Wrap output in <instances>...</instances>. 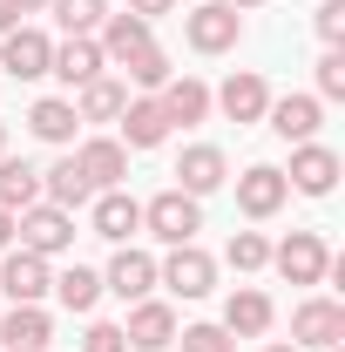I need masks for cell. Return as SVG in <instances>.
<instances>
[{
    "instance_id": "15",
    "label": "cell",
    "mask_w": 345,
    "mask_h": 352,
    "mask_svg": "<svg viewBox=\"0 0 345 352\" xmlns=\"http://www.w3.org/2000/svg\"><path fill=\"white\" fill-rule=\"evenodd\" d=\"M115 122H122V135H115L122 149H163V142H170V116H163L156 95H129V109H122Z\"/></svg>"
},
{
    "instance_id": "17",
    "label": "cell",
    "mask_w": 345,
    "mask_h": 352,
    "mask_svg": "<svg viewBox=\"0 0 345 352\" xmlns=\"http://www.w3.org/2000/svg\"><path fill=\"white\" fill-rule=\"evenodd\" d=\"M47 75H61V82H68V95H75V88H88L95 75H109V54L95 47V34H68V41L54 47Z\"/></svg>"
},
{
    "instance_id": "14",
    "label": "cell",
    "mask_w": 345,
    "mask_h": 352,
    "mask_svg": "<svg viewBox=\"0 0 345 352\" xmlns=\"http://www.w3.org/2000/svg\"><path fill=\"white\" fill-rule=\"evenodd\" d=\"M88 223H95V237H109V244H129L135 230H142V204H135L129 190H95Z\"/></svg>"
},
{
    "instance_id": "24",
    "label": "cell",
    "mask_w": 345,
    "mask_h": 352,
    "mask_svg": "<svg viewBox=\"0 0 345 352\" xmlns=\"http://www.w3.org/2000/svg\"><path fill=\"white\" fill-rule=\"evenodd\" d=\"M68 102H75V116H82V122H115V116L129 109V82H122V75H95V82L75 88Z\"/></svg>"
},
{
    "instance_id": "4",
    "label": "cell",
    "mask_w": 345,
    "mask_h": 352,
    "mask_svg": "<svg viewBox=\"0 0 345 352\" xmlns=\"http://www.w3.org/2000/svg\"><path fill=\"white\" fill-rule=\"evenodd\" d=\"M271 264L285 285H325V264H332V244L318 230H291L285 244H271Z\"/></svg>"
},
{
    "instance_id": "31",
    "label": "cell",
    "mask_w": 345,
    "mask_h": 352,
    "mask_svg": "<svg viewBox=\"0 0 345 352\" xmlns=\"http://www.w3.org/2000/svg\"><path fill=\"white\" fill-rule=\"evenodd\" d=\"M223 258H230V271H264L271 264V244H264V230H237L223 244Z\"/></svg>"
},
{
    "instance_id": "2",
    "label": "cell",
    "mask_w": 345,
    "mask_h": 352,
    "mask_svg": "<svg viewBox=\"0 0 345 352\" xmlns=\"http://www.w3.org/2000/svg\"><path fill=\"white\" fill-rule=\"evenodd\" d=\"M183 41L197 47V54H230V47L244 41V14L223 7V0H197L183 14Z\"/></svg>"
},
{
    "instance_id": "7",
    "label": "cell",
    "mask_w": 345,
    "mask_h": 352,
    "mask_svg": "<svg viewBox=\"0 0 345 352\" xmlns=\"http://www.w3.org/2000/svg\"><path fill=\"white\" fill-rule=\"evenodd\" d=\"M339 149H325V142H291V170H285V183L298 190V197H332L339 190Z\"/></svg>"
},
{
    "instance_id": "10",
    "label": "cell",
    "mask_w": 345,
    "mask_h": 352,
    "mask_svg": "<svg viewBox=\"0 0 345 352\" xmlns=\"http://www.w3.org/2000/svg\"><path fill=\"white\" fill-rule=\"evenodd\" d=\"M223 183H230V156H223L216 142H190V149L176 156V190H183V197H210Z\"/></svg>"
},
{
    "instance_id": "16",
    "label": "cell",
    "mask_w": 345,
    "mask_h": 352,
    "mask_svg": "<svg viewBox=\"0 0 345 352\" xmlns=\"http://www.w3.org/2000/svg\"><path fill=\"white\" fill-rule=\"evenodd\" d=\"M102 292H115L122 305L149 298V292H156V258H149V251H129V244H122V251L109 258V271H102Z\"/></svg>"
},
{
    "instance_id": "37",
    "label": "cell",
    "mask_w": 345,
    "mask_h": 352,
    "mask_svg": "<svg viewBox=\"0 0 345 352\" xmlns=\"http://www.w3.org/2000/svg\"><path fill=\"white\" fill-rule=\"evenodd\" d=\"M14 28H21V7H14V0H0V34H14Z\"/></svg>"
},
{
    "instance_id": "26",
    "label": "cell",
    "mask_w": 345,
    "mask_h": 352,
    "mask_svg": "<svg viewBox=\"0 0 345 352\" xmlns=\"http://www.w3.org/2000/svg\"><path fill=\"white\" fill-rule=\"evenodd\" d=\"M75 122H82V116H75V102H68V95H41V102L27 109V129L41 135V142H54V149H68V142H75Z\"/></svg>"
},
{
    "instance_id": "1",
    "label": "cell",
    "mask_w": 345,
    "mask_h": 352,
    "mask_svg": "<svg viewBox=\"0 0 345 352\" xmlns=\"http://www.w3.org/2000/svg\"><path fill=\"white\" fill-rule=\"evenodd\" d=\"M142 230L156 237V244H197V230H203V197H183V190H156L149 204H142Z\"/></svg>"
},
{
    "instance_id": "11",
    "label": "cell",
    "mask_w": 345,
    "mask_h": 352,
    "mask_svg": "<svg viewBox=\"0 0 345 352\" xmlns=\"http://www.w3.org/2000/svg\"><path fill=\"white\" fill-rule=\"evenodd\" d=\"M285 197H291V183H285V170H278V163H251V170L237 176V210H244V217H278V210H285Z\"/></svg>"
},
{
    "instance_id": "5",
    "label": "cell",
    "mask_w": 345,
    "mask_h": 352,
    "mask_svg": "<svg viewBox=\"0 0 345 352\" xmlns=\"http://www.w3.org/2000/svg\"><path fill=\"white\" fill-rule=\"evenodd\" d=\"M291 346H298V352L345 346V305H339V298H304V305L291 311Z\"/></svg>"
},
{
    "instance_id": "13",
    "label": "cell",
    "mask_w": 345,
    "mask_h": 352,
    "mask_svg": "<svg viewBox=\"0 0 345 352\" xmlns=\"http://www.w3.org/2000/svg\"><path fill=\"white\" fill-rule=\"evenodd\" d=\"M122 339H129L135 352L176 346V305H163V298H135V305H129V325H122Z\"/></svg>"
},
{
    "instance_id": "38",
    "label": "cell",
    "mask_w": 345,
    "mask_h": 352,
    "mask_svg": "<svg viewBox=\"0 0 345 352\" xmlns=\"http://www.w3.org/2000/svg\"><path fill=\"white\" fill-rule=\"evenodd\" d=\"M0 251H14V210H0Z\"/></svg>"
},
{
    "instance_id": "9",
    "label": "cell",
    "mask_w": 345,
    "mask_h": 352,
    "mask_svg": "<svg viewBox=\"0 0 345 352\" xmlns=\"http://www.w3.org/2000/svg\"><path fill=\"white\" fill-rule=\"evenodd\" d=\"M210 109H223L237 129H251V122H264V109H271V82H264L258 68H237V75L210 95Z\"/></svg>"
},
{
    "instance_id": "44",
    "label": "cell",
    "mask_w": 345,
    "mask_h": 352,
    "mask_svg": "<svg viewBox=\"0 0 345 352\" xmlns=\"http://www.w3.org/2000/svg\"><path fill=\"white\" fill-rule=\"evenodd\" d=\"M332 352H345V346H332Z\"/></svg>"
},
{
    "instance_id": "20",
    "label": "cell",
    "mask_w": 345,
    "mask_h": 352,
    "mask_svg": "<svg viewBox=\"0 0 345 352\" xmlns=\"http://www.w3.org/2000/svg\"><path fill=\"white\" fill-rule=\"evenodd\" d=\"M75 163L95 190H122V176H129V149L115 142V135H88L82 149H75Z\"/></svg>"
},
{
    "instance_id": "42",
    "label": "cell",
    "mask_w": 345,
    "mask_h": 352,
    "mask_svg": "<svg viewBox=\"0 0 345 352\" xmlns=\"http://www.w3.org/2000/svg\"><path fill=\"white\" fill-rule=\"evenodd\" d=\"M264 352H298V346H264Z\"/></svg>"
},
{
    "instance_id": "21",
    "label": "cell",
    "mask_w": 345,
    "mask_h": 352,
    "mask_svg": "<svg viewBox=\"0 0 345 352\" xmlns=\"http://www.w3.org/2000/svg\"><path fill=\"white\" fill-rule=\"evenodd\" d=\"M149 41H156V28H149L142 14H129V7H122V14H109V21L95 28V47H102V54H109L115 68H122L129 54H142V47H149Z\"/></svg>"
},
{
    "instance_id": "25",
    "label": "cell",
    "mask_w": 345,
    "mask_h": 352,
    "mask_svg": "<svg viewBox=\"0 0 345 352\" xmlns=\"http://www.w3.org/2000/svg\"><path fill=\"white\" fill-rule=\"evenodd\" d=\"M47 339H54V318H47L41 305H7V318H0V346L47 352Z\"/></svg>"
},
{
    "instance_id": "39",
    "label": "cell",
    "mask_w": 345,
    "mask_h": 352,
    "mask_svg": "<svg viewBox=\"0 0 345 352\" xmlns=\"http://www.w3.org/2000/svg\"><path fill=\"white\" fill-rule=\"evenodd\" d=\"M14 7H21V14H47V0H14Z\"/></svg>"
},
{
    "instance_id": "32",
    "label": "cell",
    "mask_w": 345,
    "mask_h": 352,
    "mask_svg": "<svg viewBox=\"0 0 345 352\" xmlns=\"http://www.w3.org/2000/svg\"><path fill=\"white\" fill-rule=\"evenodd\" d=\"M176 346L183 352H237V339L223 325H176Z\"/></svg>"
},
{
    "instance_id": "8",
    "label": "cell",
    "mask_w": 345,
    "mask_h": 352,
    "mask_svg": "<svg viewBox=\"0 0 345 352\" xmlns=\"http://www.w3.org/2000/svg\"><path fill=\"white\" fill-rule=\"evenodd\" d=\"M47 285H54V271H47V258H34V251H0V292H7V305H41Z\"/></svg>"
},
{
    "instance_id": "28",
    "label": "cell",
    "mask_w": 345,
    "mask_h": 352,
    "mask_svg": "<svg viewBox=\"0 0 345 352\" xmlns=\"http://www.w3.org/2000/svg\"><path fill=\"white\" fill-rule=\"evenodd\" d=\"M47 292H54L68 311H95V305H102V271H88V264H68V271H61Z\"/></svg>"
},
{
    "instance_id": "40",
    "label": "cell",
    "mask_w": 345,
    "mask_h": 352,
    "mask_svg": "<svg viewBox=\"0 0 345 352\" xmlns=\"http://www.w3.org/2000/svg\"><path fill=\"white\" fill-rule=\"evenodd\" d=\"M223 7H237V14H251V7H264V0H223Z\"/></svg>"
},
{
    "instance_id": "34",
    "label": "cell",
    "mask_w": 345,
    "mask_h": 352,
    "mask_svg": "<svg viewBox=\"0 0 345 352\" xmlns=\"http://www.w3.org/2000/svg\"><path fill=\"white\" fill-rule=\"evenodd\" d=\"M311 28H318V41H325V47H339L345 41V0H325V7L311 14Z\"/></svg>"
},
{
    "instance_id": "19",
    "label": "cell",
    "mask_w": 345,
    "mask_h": 352,
    "mask_svg": "<svg viewBox=\"0 0 345 352\" xmlns=\"http://www.w3.org/2000/svg\"><path fill=\"white\" fill-rule=\"evenodd\" d=\"M271 318H278V305L264 298L258 285H237V292L223 298V332H230V339H264Z\"/></svg>"
},
{
    "instance_id": "22",
    "label": "cell",
    "mask_w": 345,
    "mask_h": 352,
    "mask_svg": "<svg viewBox=\"0 0 345 352\" xmlns=\"http://www.w3.org/2000/svg\"><path fill=\"white\" fill-rule=\"evenodd\" d=\"M41 204H54V210H68V217L95 204V183L82 176V163H75V156H61L54 170H41Z\"/></svg>"
},
{
    "instance_id": "23",
    "label": "cell",
    "mask_w": 345,
    "mask_h": 352,
    "mask_svg": "<svg viewBox=\"0 0 345 352\" xmlns=\"http://www.w3.org/2000/svg\"><path fill=\"white\" fill-rule=\"evenodd\" d=\"M156 102H163L170 129H190V122H203V116H210V88L197 82V75H170V82L156 88Z\"/></svg>"
},
{
    "instance_id": "43",
    "label": "cell",
    "mask_w": 345,
    "mask_h": 352,
    "mask_svg": "<svg viewBox=\"0 0 345 352\" xmlns=\"http://www.w3.org/2000/svg\"><path fill=\"white\" fill-rule=\"evenodd\" d=\"M0 352H14V346H0Z\"/></svg>"
},
{
    "instance_id": "36",
    "label": "cell",
    "mask_w": 345,
    "mask_h": 352,
    "mask_svg": "<svg viewBox=\"0 0 345 352\" xmlns=\"http://www.w3.org/2000/svg\"><path fill=\"white\" fill-rule=\"evenodd\" d=\"M129 14H142V21H149V28H156V21H163V14H176V0H129Z\"/></svg>"
},
{
    "instance_id": "3",
    "label": "cell",
    "mask_w": 345,
    "mask_h": 352,
    "mask_svg": "<svg viewBox=\"0 0 345 352\" xmlns=\"http://www.w3.org/2000/svg\"><path fill=\"white\" fill-rule=\"evenodd\" d=\"M14 244L34 251V258H61V251L75 244V217L54 210V204H27V210L14 217Z\"/></svg>"
},
{
    "instance_id": "12",
    "label": "cell",
    "mask_w": 345,
    "mask_h": 352,
    "mask_svg": "<svg viewBox=\"0 0 345 352\" xmlns=\"http://www.w3.org/2000/svg\"><path fill=\"white\" fill-rule=\"evenodd\" d=\"M47 61H54V41H47L41 28H14V34H0V68H7L14 82H41Z\"/></svg>"
},
{
    "instance_id": "29",
    "label": "cell",
    "mask_w": 345,
    "mask_h": 352,
    "mask_svg": "<svg viewBox=\"0 0 345 352\" xmlns=\"http://www.w3.org/2000/svg\"><path fill=\"white\" fill-rule=\"evenodd\" d=\"M170 75H176V68H170V54H163L156 41L142 47V54H129V61H122V82H129V88H142V95H156V88L170 82Z\"/></svg>"
},
{
    "instance_id": "35",
    "label": "cell",
    "mask_w": 345,
    "mask_h": 352,
    "mask_svg": "<svg viewBox=\"0 0 345 352\" xmlns=\"http://www.w3.org/2000/svg\"><path fill=\"white\" fill-rule=\"evenodd\" d=\"M82 352H129V339H122V325H109V318H95L82 332Z\"/></svg>"
},
{
    "instance_id": "33",
    "label": "cell",
    "mask_w": 345,
    "mask_h": 352,
    "mask_svg": "<svg viewBox=\"0 0 345 352\" xmlns=\"http://www.w3.org/2000/svg\"><path fill=\"white\" fill-rule=\"evenodd\" d=\"M318 102H345V47L318 54Z\"/></svg>"
},
{
    "instance_id": "27",
    "label": "cell",
    "mask_w": 345,
    "mask_h": 352,
    "mask_svg": "<svg viewBox=\"0 0 345 352\" xmlns=\"http://www.w3.org/2000/svg\"><path fill=\"white\" fill-rule=\"evenodd\" d=\"M27 204H41V170L34 163H21V156H0V210H27Z\"/></svg>"
},
{
    "instance_id": "41",
    "label": "cell",
    "mask_w": 345,
    "mask_h": 352,
    "mask_svg": "<svg viewBox=\"0 0 345 352\" xmlns=\"http://www.w3.org/2000/svg\"><path fill=\"white\" fill-rule=\"evenodd\" d=\"M0 156H7V122H0Z\"/></svg>"
},
{
    "instance_id": "30",
    "label": "cell",
    "mask_w": 345,
    "mask_h": 352,
    "mask_svg": "<svg viewBox=\"0 0 345 352\" xmlns=\"http://www.w3.org/2000/svg\"><path fill=\"white\" fill-rule=\"evenodd\" d=\"M47 7H54L61 34H95V28L109 21V0H47Z\"/></svg>"
},
{
    "instance_id": "6",
    "label": "cell",
    "mask_w": 345,
    "mask_h": 352,
    "mask_svg": "<svg viewBox=\"0 0 345 352\" xmlns=\"http://www.w3.org/2000/svg\"><path fill=\"white\" fill-rule=\"evenodd\" d=\"M156 285H170L176 298H210L216 292V258L197 251V244H176L170 258L156 264Z\"/></svg>"
},
{
    "instance_id": "18",
    "label": "cell",
    "mask_w": 345,
    "mask_h": 352,
    "mask_svg": "<svg viewBox=\"0 0 345 352\" xmlns=\"http://www.w3.org/2000/svg\"><path fill=\"white\" fill-rule=\"evenodd\" d=\"M264 122L285 135V142H311V135H318V122H325V102H318V95H271Z\"/></svg>"
}]
</instances>
